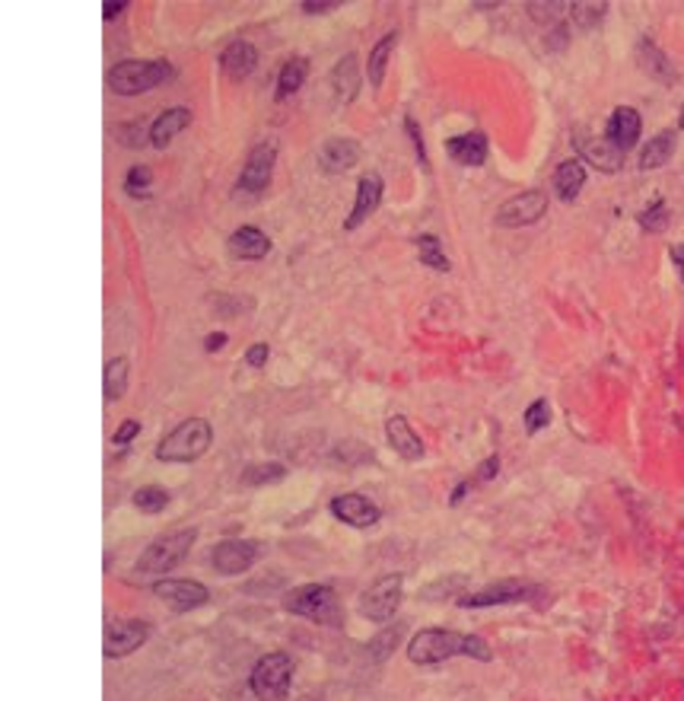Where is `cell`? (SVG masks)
<instances>
[{
    "label": "cell",
    "mask_w": 684,
    "mask_h": 701,
    "mask_svg": "<svg viewBox=\"0 0 684 701\" xmlns=\"http://www.w3.org/2000/svg\"><path fill=\"white\" fill-rule=\"evenodd\" d=\"M452 657H472V660L487 664V660H494V650L477 635H462V632H449V628H423L408 644V660L415 667L446 664Z\"/></svg>",
    "instance_id": "6da1fadb"
},
{
    "label": "cell",
    "mask_w": 684,
    "mask_h": 701,
    "mask_svg": "<svg viewBox=\"0 0 684 701\" xmlns=\"http://www.w3.org/2000/svg\"><path fill=\"white\" fill-rule=\"evenodd\" d=\"M198 543V529L188 526V529H176V533H166L159 539H153L144 555L137 558L134 565V574L137 578H153L163 580V574H169L173 568H179L181 561L188 558L191 546Z\"/></svg>",
    "instance_id": "7a4b0ae2"
},
{
    "label": "cell",
    "mask_w": 684,
    "mask_h": 701,
    "mask_svg": "<svg viewBox=\"0 0 684 701\" xmlns=\"http://www.w3.org/2000/svg\"><path fill=\"white\" fill-rule=\"evenodd\" d=\"M284 606H287V612L299 615V618H309V622L326 625V628H341L344 625V606H341L338 593L328 583H302V587L287 593Z\"/></svg>",
    "instance_id": "3957f363"
},
{
    "label": "cell",
    "mask_w": 684,
    "mask_h": 701,
    "mask_svg": "<svg viewBox=\"0 0 684 701\" xmlns=\"http://www.w3.org/2000/svg\"><path fill=\"white\" fill-rule=\"evenodd\" d=\"M213 443V427L205 418H188L179 427H173L159 443H156V459L159 462H195L210 450Z\"/></svg>",
    "instance_id": "277c9868"
},
{
    "label": "cell",
    "mask_w": 684,
    "mask_h": 701,
    "mask_svg": "<svg viewBox=\"0 0 684 701\" xmlns=\"http://www.w3.org/2000/svg\"><path fill=\"white\" fill-rule=\"evenodd\" d=\"M294 657L284 650L265 654L252 672H249V689L258 701H287L294 686Z\"/></svg>",
    "instance_id": "5b68a950"
},
{
    "label": "cell",
    "mask_w": 684,
    "mask_h": 701,
    "mask_svg": "<svg viewBox=\"0 0 684 701\" xmlns=\"http://www.w3.org/2000/svg\"><path fill=\"white\" fill-rule=\"evenodd\" d=\"M176 67L169 62H119L109 70V90L119 96H141L153 87L173 80Z\"/></svg>",
    "instance_id": "8992f818"
},
{
    "label": "cell",
    "mask_w": 684,
    "mask_h": 701,
    "mask_svg": "<svg viewBox=\"0 0 684 701\" xmlns=\"http://www.w3.org/2000/svg\"><path fill=\"white\" fill-rule=\"evenodd\" d=\"M401 593H405L401 574H386V578L373 580L360 593V615L369 618V622H388L401 606Z\"/></svg>",
    "instance_id": "52a82bcc"
},
{
    "label": "cell",
    "mask_w": 684,
    "mask_h": 701,
    "mask_svg": "<svg viewBox=\"0 0 684 701\" xmlns=\"http://www.w3.org/2000/svg\"><path fill=\"white\" fill-rule=\"evenodd\" d=\"M153 596L163 600L173 612H195L201 610L210 600V590L198 580H181V578H163L153 580Z\"/></svg>",
    "instance_id": "ba28073f"
},
{
    "label": "cell",
    "mask_w": 684,
    "mask_h": 701,
    "mask_svg": "<svg viewBox=\"0 0 684 701\" xmlns=\"http://www.w3.org/2000/svg\"><path fill=\"white\" fill-rule=\"evenodd\" d=\"M538 587L526 583V580H497L477 593H468V596H459L455 603L462 610H487V606H509V603H522L529 596H536Z\"/></svg>",
    "instance_id": "9c48e42d"
},
{
    "label": "cell",
    "mask_w": 684,
    "mask_h": 701,
    "mask_svg": "<svg viewBox=\"0 0 684 701\" xmlns=\"http://www.w3.org/2000/svg\"><path fill=\"white\" fill-rule=\"evenodd\" d=\"M258 555H262V546L252 539H223L210 551V565L223 578H239L258 561Z\"/></svg>",
    "instance_id": "30bf717a"
},
{
    "label": "cell",
    "mask_w": 684,
    "mask_h": 701,
    "mask_svg": "<svg viewBox=\"0 0 684 701\" xmlns=\"http://www.w3.org/2000/svg\"><path fill=\"white\" fill-rule=\"evenodd\" d=\"M274 160H277V144H255L249 156H245V166L239 173L236 191L242 195H262L271 185V173H274Z\"/></svg>",
    "instance_id": "8fae6325"
},
{
    "label": "cell",
    "mask_w": 684,
    "mask_h": 701,
    "mask_svg": "<svg viewBox=\"0 0 684 701\" xmlns=\"http://www.w3.org/2000/svg\"><path fill=\"white\" fill-rule=\"evenodd\" d=\"M150 638V625L141 622V618H119V622H109L106 628V657L109 660H121V657H131L134 650H141Z\"/></svg>",
    "instance_id": "7c38bea8"
},
{
    "label": "cell",
    "mask_w": 684,
    "mask_h": 701,
    "mask_svg": "<svg viewBox=\"0 0 684 701\" xmlns=\"http://www.w3.org/2000/svg\"><path fill=\"white\" fill-rule=\"evenodd\" d=\"M328 511H331V517L347 523V526H354V529H369V526H376L379 517H383L379 507H376L366 494H357V491L331 497Z\"/></svg>",
    "instance_id": "4fadbf2b"
},
{
    "label": "cell",
    "mask_w": 684,
    "mask_h": 701,
    "mask_svg": "<svg viewBox=\"0 0 684 701\" xmlns=\"http://www.w3.org/2000/svg\"><path fill=\"white\" fill-rule=\"evenodd\" d=\"M544 211H548V195L532 188V191H522V195L504 201L500 211H497V223L500 227H529V223L541 220Z\"/></svg>",
    "instance_id": "5bb4252c"
},
{
    "label": "cell",
    "mask_w": 684,
    "mask_h": 701,
    "mask_svg": "<svg viewBox=\"0 0 684 701\" xmlns=\"http://www.w3.org/2000/svg\"><path fill=\"white\" fill-rule=\"evenodd\" d=\"M383 191H386V183H383V176H379V173H366V176H360L357 198H354L351 217L344 220V230H357L360 223H366V217H373L376 208L383 205Z\"/></svg>",
    "instance_id": "9a60e30c"
},
{
    "label": "cell",
    "mask_w": 684,
    "mask_h": 701,
    "mask_svg": "<svg viewBox=\"0 0 684 701\" xmlns=\"http://www.w3.org/2000/svg\"><path fill=\"white\" fill-rule=\"evenodd\" d=\"M576 151L583 153L586 163H593L602 173H618L625 166V153L618 151L608 138H589V134H576Z\"/></svg>",
    "instance_id": "2e32d148"
},
{
    "label": "cell",
    "mask_w": 684,
    "mask_h": 701,
    "mask_svg": "<svg viewBox=\"0 0 684 701\" xmlns=\"http://www.w3.org/2000/svg\"><path fill=\"white\" fill-rule=\"evenodd\" d=\"M640 131H643L640 112L630 109V106H618V109L611 112L608 124H605V138H608L621 153H627L637 141H640Z\"/></svg>",
    "instance_id": "e0dca14e"
},
{
    "label": "cell",
    "mask_w": 684,
    "mask_h": 701,
    "mask_svg": "<svg viewBox=\"0 0 684 701\" xmlns=\"http://www.w3.org/2000/svg\"><path fill=\"white\" fill-rule=\"evenodd\" d=\"M360 144L351 141V138H328L326 144L319 147V163L326 169L328 176H338V173H347L360 163Z\"/></svg>",
    "instance_id": "ac0fdd59"
},
{
    "label": "cell",
    "mask_w": 684,
    "mask_h": 701,
    "mask_svg": "<svg viewBox=\"0 0 684 701\" xmlns=\"http://www.w3.org/2000/svg\"><path fill=\"white\" fill-rule=\"evenodd\" d=\"M386 440L388 447L405 459V462H417L423 459V440L415 434V427L408 425L405 415H391L386 421Z\"/></svg>",
    "instance_id": "d6986e66"
},
{
    "label": "cell",
    "mask_w": 684,
    "mask_h": 701,
    "mask_svg": "<svg viewBox=\"0 0 684 701\" xmlns=\"http://www.w3.org/2000/svg\"><path fill=\"white\" fill-rule=\"evenodd\" d=\"M227 249L233 259H242V262H255V259H265L271 252V240L258 230V227H239L230 233L227 240Z\"/></svg>",
    "instance_id": "ffe728a7"
},
{
    "label": "cell",
    "mask_w": 684,
    "mask_h": 701,
    "mask_svg": "<svg viewBox=\"0 0 684 701\" xmlns=\"http://www.w3.org/2000/svg\"><path fill=\"white\" fill-rule=\"evenodd\" d=\"M446 153L462 163V166H484L487 160V138L481 131H468V134H455L446 141Z\"/></svg>",
    "instance_id": "44dd1931"
},
{
    "label": "cell",
    "mask_w": 684,
    "mask_h": 701,
    "mask_svg": "<svg viewBox=\"0 0 684 701\" xmlns=\"http://www.w3.org/2000/svg\"><path fill=\"white\" fill-rule=\"evenodd\" d=\"M191 124V112L188 109H181V106H176V109H166L163 116H156L153 119V124H150V144L156 147V151H163L179 131H185Z\"/></svg>",
    "instance_id": "7402d4cb"
},
{
    "label": "cell",
    "mask_w": 684,
    "mask_h": 701,
    "mask_svg": "<svg viewBox=\"0 0 684 701\" xmlns=\"http://www.w3.org/2000/svg\"><path fill=\"white\" fill-rule=\"evenodd\" d=\"M637 62H640V67H643V74H650V77L659 80V84H675V80H679V74H675L672 62L662 55V48L653 45L650 39H640V45H637Z\"/></svg>",
    "instance_id": "603a6c76"
},
{
    "label": "cell",
    "mask_w": 684,
    "mask_h": 701,
    "mask_svg": "<svg viewBox=\"0 0 684 701\" xmlns=\"http://www.w3.org/2000/svg\"><path fill=\"white\" fill-rule=\"evenodd\" d=\"M255 64H258V52H255V45H249V42H233V45H227V52L220 55V67H223V74H227L230 80H245V77L255 70Z\"/></svg>",
    "instance_id": "cb8c5ba5"
},
{
    "label": "cell",
    "mask_w": 684,
    "mask_h": 701,
    "mask_svg": "<svg viewBox=\"0 0 684 701\" xmlns=\"http://www.w3.org/2000/svg\"><path fill=\"white\" fill-rule=\"evenodd\" d=\"M331 90L338 96V102H354V96L360 92L357 55H344L331 67Z\"/></svg>",
    "instance_id": "d4e9b609"
},
{
    "label": "cell",
    "mask_w": 684,
    "mask_h": 701,
    "mask_svg": "<svg viewBox=\"0 0 684 701\" xmlns=\"http://www.w3.org/2000/svg\"><path fill=\"white\" fill-rule=\"evenodd\" d=\"M586 185V163L583 160H564L554 173V191L561 201H573L580 188Z\"/></svg>",
    "instance_id": "484cf974"
},
{
    "label": "cell",
    "mask_w": 684,
    "mask_h": 701,
    "mask_svg": "<svg viewBox=\"0 0 684 701\" xmlns=\"http://www.w3.org/2000/svg\"><path fill=\"white\" fill-rule=\"evenodd\" d=\"M395 42H398V35L388 32V35H383V39L373 45V52H369V58H366V77H369V87H373V90H379L383 80H386V67L391 52H395Z\"/></svg>",
    "instance_id": "4316f807"
},
{
    "label": "cell",
    "mask_w": 684,
    "mask_h": 701,
    "mask_svg": "<svg viewBox=\"0 0 684 701\" xmlns=\"http://www.w3.org/2000/svg\"><path fill=\"white\" fill-rule=\"evenodd\" d=\"M675 153V131H659L640 151V169H662Z\"/></svg>",
    "instance_id": "83f0119b"
},
{
    "label": "cell",
    "mask_w": 684,
    "mask_h": 701,
    "mask_svg": "<svg viewBox=\"0 0 684 701\" xmlns=\"http://www.w3.org/2000/svg\"><path fill=\"white\" fill-rule=\"evenodd\" d=\"M306 74H309V62L306 58H290V62L280 67V74H277V102H284L287 96H294V92L302 87V80H306Z\"/></svg>",
    "instance_id": "f1b7e54d"
},
{
    "label": "cell",
    "mask_w": 684,
    "mask_h": 701,
    "mask_svg": "<svg viewBox=\"0 0 684 701\" xmlns=\"http://www.w3.org/2000/svg\"><path fill=\"white\" fill-rule=\"evenodd\" d=\"M106 402H119L128 393V358H112L106 364V383H102Z\"/></svg>",
    "instance_id": "f546056e"
},
{
    "label": "cell",
    "mask_w": 684,
    "mask_h": 701,
    "mask_svg": "<svg viewBox=\"0 0 684 701\" xmlns=\"http://www.w3.org/2000/svg\"><path fill=\"white\" fill-rule=\"evenodd\" d=\"M417 259H420L427 269H433V272H449V269H452L446 252H443V243H440L437 237H430V233L417 237Z\"/></svg>",
    "instance_id": "4dcf8cb0"
},
{
    "label": "cell",
    "mask_w": 684,
    "mask_h": 701,
    "mask_svg": "<svg viewBox=\"0 0 684 701\" xmlns=\"http://www.w3.org/2000/svg\"><path fill=\"white\" fill-rule=\"evenodd\" d=\"M287 479V469L280 462H265V465H249L242 472V485L249 489H262V485H274V482H284Z\"/></svg>",
    "instance_id": "1f68e13d"
},
{
    "label": "cell",
    "mask_w": 684,
    "mask_h": 701,
    "mask_svg": "<svg viewBox=\"0 0 684 701\" xmlns=\"http://www.w3.org/2000/svg\"><path fill=\"white\" fill-rule=\"evenodd\" d=\"M134 507L144 511V514H163L169 507V491L159 489V485H144V489L134 491Z\"/></svg>",
    "instance_id": "d6a6232c"
},
{
    "label": "cell",
    "mask_w": 684,
    "mask_h": 701,
    "mask_svg": "<svg viewBox=\"0 0 684 701\" xmlns=\"http://www.w3.org/2000/svg\"><path fill=\"white\" fill-rule=\"evenodd\" d=\"M640 227H643L647 233H662V230L669 227V208H665L662 198H655L653 205L640 213Z\"/></svg>",
    "instance_id": "836d02e7"
},
{
    "label": "cell",
    "mask_w": 684,
    "mask_h": 701,
    "mask_svg": "<svg viewBox=\"0 0 684 701\" xmlns=\"http://www.w3.org/2000/svg\"><path fill=\"white\" fill-rule=\"evenodd\" d=\"M570 10H573V20H576L580 30H593L595 23H602L608 7L605 3H573Z\"/></svg>",
    "instance_id": "e575fe53"
},
{
    "label": "cell",
    "mask_w": 684,
    "mask_h": 701,
    "mask_svg": "<svg viewBox=\"0 0 684 701\" xmlns=\"http://www.w3.org/2000/svg\"><path fill=\"white\" fill-rule=\"evenodd\" d=\"M522 421H526V430H529V434H538L541 427L551 425V405H548L544 398H538V402H532V405L526 408Z\"/></svg>",
    "instance_id": "d590c367"
},
{
    "label": "cell",
    "mask_w": 684,
    "mask_h": 701,
    "mask_svg": "<svg viewBox=\"0 0 684 701\" xmlns=\"http://www.w3.org/2000/svg\"><path fill=\"white\" fill-rule=\"evenodd\" d=\"M465 587V578L462 574H455V578L449 580H437V583H430L427 590H423V600H449V596H455L459 600V590Z\"/></svg>",
    "instance_id": "8d00e7d4"
},
{
    "label": "cell",
    "mask_w": 684,
    "mask_h": 701,
    "mask_svg": "<svg viewBox=\"0 0 684 701\" xmlns=\"http://www.w3.org/2000/svg\"><path fill=\"white\" fill-rule=\"evenodd\" d=\"M401 638V625H395V628H386V632H379L376 638L369 640V654H373V660H386L388 650L398 644Z\"/></svg>",
    "instance_id": "74e56055"
},
{
    "label": "cell",
    "mask_w": 684,
    "mask_h": 701,
    "mask_svg": "<svg viewBox=\"0 0 684 701\" xmlns=\"http://www.w3.org/2000/svg\"><path fill=\"white\" fill-rule=\"evenodd\" d=\"M150 183H153L150 166H131L128 176H124V191H128V195H147Z\"/></svg>",
    "instance_id": "f35d334b"
},
{
    "label": "cell",
    "mask_w": 684,
    "mask_h": 701,
    "mask_svg": "<svg viewBox=\"0 0 684 701\" xmlns=\"http://www.w3.org/2000/svg\"><path fill=\"white\" fill-rule=\"evenodd\" d=\"M144 131H147V128L141 122L121 124V128H115V138H119L124 147H141V144H147L150 141V138H144Z\"/></svg>",
    "instance_id": "ab89813d"
},
{
    "label": "cell",
    "mask_w": 684,
    "mask_h": 701,
    "mask_svg": "<svg viewBox=\"0 0 684 701\" xmlns=\"http://www.w3.org/2000/svg\"><path fill=\"white\" fill-rule=\"evenodd\" d=\"M405 131H408V138H411V147H415L420 169H423V173H430V160H427V151H423V134H420V124H417L415 119H405Z\"/></svg>",
    "instance_id": "60d3db41"
},
{
    "label": "cell",
    "mask_w": 684,
    "mask_h": 701,
    "mask_svg": "<svg viewBox=\"0 0 684 701\" xmlns=\"http://www.w3.org/2000/svg\"><path fill=\"white\" fill-rule=\"evenodd\" d=\"M137 434H141V421L128 418V421H124V425H121L115 434H112V443H115V447H124V443H131Z\"/></svg>",
    "instance_id": "b9f144b4"
},
{
    "label": "cell",
    "mask_w": 684,
    "mask_h": 701,
    "mask_svg": "<svg viewBox=\"0 0 684 701\" xmlns=\"http://www.w3.org/2000/svg\"><path fill=\"white\" fill-rule=\"evenodd\" d=\"M271 358V348L265 341H258V344H252L249 351H245V364L249 366H265Z\"/></svg>",
    "instance_id": "7bdbcfd3"
},
{
    "label": "cell",
    "mask_w": 684,
    "mask_h": 701,
    "mask_svg": "<svg viewBox=\"0 0 684 701\" xmlns=\"http://www.w3.org/2000/svg\"><path fill=\"white\" fill-rule=\"evenodd\" d=\"M338 7H341L338 0H302L306 13H326V10H338Z\"/></svg>",
    "instance_id": "ee69618b"
},
{
    "label": "cell",
    "mask_w": 684,
    "mask_h": 701,
    "mask_svg": "<svg viewBox=\"0 0 684 701\" xmlns=\"http://www.w3.org/2000/svg\"><path fill=\"white\" fill-rule=\"evenodd\" d=\"M497 469H500V459L490 457L487 462H481V469H477V479H481V482H487V479H494V475H497Z\"/></svg>",
    "instance_id": "f6af8a7d"
},
{
    "label": "cell",
    "mask_w": 684,
    "mask_h": 701,
    "mask_svg": "<svg viewBox=\"0 0 684 701\" xmlns=\"http://www.w3.org/2000/svg\"><path fill=\"white\" fill-rule=\"evenodd\" d=\"M124 7H128L124 0H119V3H112V0H106V3H102V17H106V20H115V17H119V13H121V10H124Z\"/></svg>",
    "instance_id": "bcb514c9"
},
{
    "label": "cell",
    "mask_w": 684,
    "mask_h": 701,
    "mask_svg": "<svg viewBox=\"0 0 684 701\" xmlns=\"http://www.w3.org/2000/svg\"><path fill=\"white\" fill-rule=\"evenodd\" d=\"M223 344H227V332H213V336L205 338V348H208L210 354H213V351H220Z\"/></svg>",
    "instance_id": "7dc6e473"
},
{
    "label": "cell",
    "mask_w": 684,
    "mask_h": 701,
    "mask_svg": "<svg viewBox=\"0 0 684 701\" xmlns=\"http://www.w3.org/2000/svg\"><path fill=\"white\" fill-rule=\"evenodd\" d=\"M669 255H672V262H675V269H679V275H682L684 281V243L672 245V252H669Z\"/></svg>",
    "instance_id": "c3c4849f"
},
{
    "label": "cell",
    "mask_w": 684,
    "mask_h": 701,
    "mask_svg": "<svg viewBox=\"0 0 684 701\" xmlns=\"http://www.w3.org/2000/svg\"><path fill=\"white\" fill-rule=\"evenodd\" d=\"M679 128L684 131V106H682V116H679Z\"/></svg>",
    "instance_id": "681fc988"
}]
</instances>
